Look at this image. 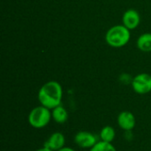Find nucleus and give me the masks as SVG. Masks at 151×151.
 Instances as JSON below:
<instances>
[{
	"instance_id": "obj_9",
	"label": "nucleus",
	"mask_w": 151,
	"mask_h": 151,
	"mask_svg": "<svg viewBox=\"0 0 151 151\" xmlns=\"http://www.w3.org/2000/svg\"><path fill=\"white\" fill-rule=\"evenodd\" d=\"M51 117L54 122L59 125H63L68 120L69 114L67 110L61 104L51 110Z\"/></svg>"
},
{
	"instance_id": "obj_11",
	"label": "nucleus",
	"mask_w": 151,
	"mask_h": 151,
	"mask_svg": "<svg viewBox=\"0 0 151 151\" xmlns=\"http://www.w3.org/2000/svg\"><path fill=\"white\" fill-rule=\"evenodd\" d=\"M98 136L100 138V141L112 143V142L115 140V137H116V131L113 127L105 126L100 130Z\"/></svg>"
},
{
	"instance_id": "obj_10",
	"label": "nucleus",
	"mask_w": 151,
	"mask_h": 151,
	"mask_svg": "<svg viewBox=\"0 0 151 151\" xmlns=\"http://www.w3.org/2000/svg\"><path fill=\"white\" fill-rule=\"evenodd\" d=\"M137 48L143 52L151 51V33H144L141 35L136 42Z\"/></svg>"
},
{
	"instance_id": "obj_1",
	"label": "nucleus",
	"mask_w": 151,
	"mask_h": 151,
	"mask_svg": "<svg viewBox=\"0 0 151 151\" xmlns=\"http://www.w3.org/2000/svg\"><path fill=\"white\" fill-rule=\"evenodd\" d=\"M63 99V88L59 82L50 81L44 83L38 91V101L41 105L52 110L61 105Z\"/></svg>"
},
{
	"instance_id": "obj_12",
	"label": "nucleus",
	"mask_w": 151,
	"mask_h": 151,
	"mask_svg": "<svg viewBox=\"0 0 151 151\" xmlns=\"http://www.w3.org/2000/svg\"><path fill=\"white\" fill-rule=\"evenodd\" d=\"M89 151H117V150L112 145V143L99 141L94 147L89 150Z\"/></svg>"
},
{
	"instance_id": "obj_2",
	"label": "nucleus",
	"mask_w": 151,
	"mask_h": 151,
	"mask_svg": "<svg viewBox=\"0 0 151 151\" xmlns=\"http://www.w3.org/2000/svg\"><path fill=\"white\" fill-rule=\"evenodd\" d=\"M130 38V30L124 25H116L110 27L105 35L107 44L113 48L124 47L129 42Z\"/></svg>"
},
{
	"instance_id": "obj_7",
	"label": "nucleus",
	"mask_w": 151,
	"mask_h": 151,
	"mask_svg": "<svg viewBox=\"0 0 151 151\" xmlns=\"http://www.w3.org/2000/svg\"><path fill=\"white\" fill-rule=\"evenodd\" d=\"M65 137L64 134L60 132L52 133L44 142V147L50 149L52 151H58L65 147Z\"/></svg>"
},
{
	"instance_id": "obj_6",
	"label": "nucleus",
	"mask_w": 151,
	"mask_h": 151,
	"mask_svg": "<svg viewBox=\"0 0 151 151\" xmlns=\"http://www.w3.org/2000/svg\"><path fill=\"white\" fill-rule=\"evenodd\" d=\"M117 123L123 131H132L135 127L136 119L131 111H123L118 115Z\"/></svg>"
},
{
	"instance_id": "obj_14",
	"label": "nucleus",
	"mask_w": 151,
	"mask_h": 151,
	"mask_svg": "<svg viewBox=\"0 0 151 151\" xmlns=\"http://www.w3.org/2000/svg\"><path fill=\"white\" fill-rule=\"evenodd\" d=\"M58 151H76L74 149H73V148H71V147H66V146H65L64 148H62L61 150H59Z\"/></svg>"
},
{
	"instance_id": "obj_3",
	"label": "nucleus",
	"mask_w": 151,
	"mask_h": 151,
	"mask_svg": "<svg viewBox=\"0 0 151 151\" xmlns=\"http://www.w3.org/2000/svg\"><path fill=\"white\" fill-rule=\"evenodd\" d=\"M51 120V110L41 104L33 108L27 117L28 124L35 129L44 128L50 123Z\"/></svg>"
},
{
	"instance_id": "obj_5",
	"label": "nucleus",
	"mask_w": 151,
	"mask_h": 151,
	"mask_svg": "<svg viewBox=\"0 0 151 151\" xmlns=\"http://www.w3.org/2000/svg\"><path fill=\"white\" fill-rule=\"evenodd\" d=\"M73 141L78 147L81 149L90 150L100 140H99V136L96 135L94 133L88 131H80L74 135Z\"/></svg>"
},
{
	"instance_id": "obj_4",
	"label": "nucleus",
	"mask_w": 151,
	"mask_h": 151,
	"mask_svg": "<svg viewBox=\"0 0 151 151\" xmlns=\"http://www.w3.org/2000/svg\"><path fill=\"white\" fill-rule=\"evenodd\" d=\"M133 90L139 95H146L151 92V75L146 73H139L133 78L131 82Z\"/></svg>"
},
{
	"instance_id": "obj_15",
	"label": "nucleus",
	"mask_w": 151,
	"mask_h": 151,
	"mask_svg": "<svg viewBox=\"0 0 151 151\" xmlns=\"http://www.w3.org/2000/svg\"><path fill=\"white\" fill-rule=\"evenodd\" d=\"M35 151H52V150H50V149H48V148H46V147L42 146V148H40V149H38V150H36Z\"/></svg>"
},
{
	"instance_id": "obj_8",
	"label": "nucleus",
	"mask_w": 151,
	"mask_h": 151,
	"mask_svg": "<svg viewBox=\"0 0 151 151\" xmlns=\"http://www.w3.org/2000/svg\"><path fill=\"white\" fill-rule=\"evenodd\" d=\"M123 25L130 31L135 29L141 23V16L139 12L134 9H129L126 11L122 17Z\"/></svg>"
},
{
	"instance_id": "obj_13",
	"label": "nucleus",
	"mask_w": 151,
	"mask_h": 151,
	"mask_svg": "<svg viewBox=\"0 0 151 151\" xmlns=\"http://www.w3.org/2000/svg\"><path fill=\"white\" fill-rule=\"evenodd\" d=\"M124 138L127 141H132L134 138V134H133V130L132 131H124Z\"/></svg>"
}]
</instances>
